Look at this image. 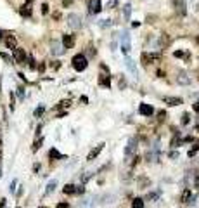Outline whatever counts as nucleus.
<instances>
[{
    "label": "nucleus",
    "mask_w": 199,
    "mask_h": 208,
    "mask_svg": "<svg viewBox=\"0 0 199 208\" xmlns=\"http://www.w3.org/2000/svg\"><path fill=\"white\" fill-rule=\"evenodd\" d=\"M16 108V97H14V92H10V111H14Z\"/></svg>",
    "instance_id": "nucleus-34"
},
{
    "label": "nucleus",
    "mask_w": 199,
    "mask_h": 208,
    "mask_svg": "<svg viewBox=\"0 0 199 208\" xmlns=\"http://www.w3.org/2000/svg\"><path fill=\"white\" fill-rule=\"evenodd\" d=\"M80 101H81V102H83V104H87V102H89V99H87V97H85V96H81V97H80Z\"/></svg>",
    "instance_id": "nucleus-47"
},
{
    "label": "nucleus",
    "mask_w": 199,
    "mask_h": 208,
    "mask_svg": "<svg viewBox=\"0 0 199 208\" xmlns=\"http://www.w3.org/2000/svg\"><path fill=\"white\" fill-rule=\"evenodd\" d=\"M173 56H175V57H187V59H189V54H185V52H182V50H175Z\"/></svg>",
    "instance_id": "nucleus-31"
},
{
    "label": "nucleus",
    "mask_w": 199,
    "mask_h": 208,
    "mask_svg": "<svg viewBox=\"0 0 199 208\" xmlns=\"http://www.w3.org/2000/svg\"><path fill=\"white\" fill-rule=\"evenodd\" d=\"M104 146H106V144H99V146H95V148H94V149H92V151L89 153V156H87V159H89V161H92V159H95V158H97V156L100 154V151L104 149Z\"/></svg>",
    "instance_id": "nucleus-13"
},
{
    "label": "nucleus",
    "mask_w": 199,
    "mask_h": 208,
    "mask_svg": "<svg viewBox=\"0 0 199 208\" xmlns=\"http://www.w3.org/2000/svg\"><path fill=\"white\" fill-rule=\"evenodd\" d=\"M52 68H54V69H59V68H61V62H59V61H54V64H52Z\"/></svg>",
    "instance_id": "nucleus-44"
},
{
    "label": "nucleus",
    "mask_w": 199,
    "mask_h": 208,
    "mask_svg": "<svg viewBox=\"0 0 199 208\" xmlns=\"http://www.w3.org/2000/svg\"><path fill=\"white\" fill-rule=\"evenodd\" d=\"M43 111H45V106H43V104H40L38 108L35 109V118H40V116L43 115Z\"/></svg>",
    "instance_id": "nucleus-29"
},
{
    "label": "nucleus",
    "mask_w": 199,
    "mask_h": 208,
    "mask_svg": "<svg viewBox=\"0 0 199 208\" xmlns=\"http://www.w3.org/2000/svg\"><path fill=\"white\" fill-rule=\"evenodd\" d=\"M16 184H18V182H16V180H12V182H10V193H14V191H16Z\"/></svg>",
    "instance_id": "nucleus-42"
},
{
    "label": "nucleus",
    "mask_w": 199,
    "mask_h": 208,
    "mask_svg": "<svg viewBox=\"0 0 199 208\" xmlns=\"http://www.w3.org/2000/svg\"><path fill=\"white\" fill-rule=\"evenodd\" d=\"M0 57H2L4 61H7V62H12V59H10V57L7 56V54H4V52H0Z\"/></svg>",
    "instance_id": "nucleus-36"
},
{
    "label": "nucleus",
    "mask_w": 199,
    "mask_h": 208,
    "mask_svg": "<svg viewBox=\"0 0 199 208\" xmlns=\"http://www.w3.org/2000/svg\"><path fill=\"white\" fill-rule=\"evenodd\" d=\"M42 144H43V139L40 137L38 140H35V144H33V148H31V149H33V151H38V149L42 148Z\"/></svg>",
    "instance_id": "nucleus-30"
},
{
    "label": "nucleus",
    "mask_w": 199,
    "mask_h": 208,
    "mask_svg": "<svg viewBox=\"0 0 199 208\" xmlns=\"http://www.w3.org/2000/svg\"><path fill=\"white\" fill-rule=\"evenodd\" d=\"M99 85H100V87H106V89H109V87H111L109 76H106V75H100V76H99Z\"/></svg>",
    "instance_id": "nucleus-20"
},
{
    "label": "nucleus",
    "mask_w": 199,
    "mask_h": 208,
    "mask_svg": "<svg viewBox=\"0 0 199 208\" xmlns=\"http://www.w3.org/2000/svg\"><path fill=\"white\" fill-rule=\"evenodd\" d=\"M4 40V33H2V30H0V42Z\"/></svg>",
    "instance_id": "nucleus-52"
},
{
    "label": "nucleus",
    "mask_w": 199,
    "mask_h": 208,
    "mask_svg": "<svg viewBox=\"0 0 199 208\" xmlns=\"http://www.w3.org/2000/svg\"><path fill=\"white\" fill-rule=\"evenodd\" d=\"M99 26H100V28H109V26H111V21L109 19H102L99 23Z\"/></svg>",
    "instance_id": "nucleus-33"
},
{
    "label": "nucleus",
    "mask_w": 199,
    "mask_h": 208,
    "mask_svg": "<svg viewBox=\"0 0 199 208\" xmlns=\"http://www.w3.org/2000/svg\"><path fill=\"white\" fill-rule=\"evenodd\" d=\"M68 24H70V28H73V30H80L81 28V18H80L78 14L71 12L70 16H68Z\"/></svg>",
    "instance_id": "nucleus-4"
},
{
    "label": "nucleus",
    "mask_w": 199,
    "mask_h": 208,
    "mask_svg": "<svg viewBox=\"0 0 199 208\" xmlns=\"http://www.w3.org/2000/svg\"><path fill=\"white\" fill-rule=\"evenodd\" d=\"M194 109H196V111H199V101L196 102V104H194Z\"/></svg>",
    "instance_id": "nucleus-51"
},
{
    "label": "nucleus",
    "mask_w": 199,
    "mask_h": 208,
    "mask_svg": "<svg viewBox=\"0 0 199 208\" xmlns=\"http://www.w3.org/2000/svg\"><path fill=\"white\" fill-rule=\"evenodd\" d=\"M90 14H99L100 10H102V2L100 0H90Z\"/></svg>",
    "instance_id": "nucleus-9"
},
{
    "label": "nucleus",
    "mask_w": 199,
    "mask_h": 208,
    "mask_svg": "<svg viewBox=\"0 0 199 208\" xmlns=\"http://www.w3.org/2000/svg\"><path fill=\"white\" fill-rule=\"evenodd\" d=\"M132 207L133 208H144V199L142 198H135L132 201Z\"/></svg>",
    "instance_id": "nucleus-26"
},
{
    "label": "nucleus",
    "mask_w": 199,
    "mask_h": 208,
    "mask_svg": "<svg viewBox=\"0 0 199 208\" xmlns=\"http://www.w3.org/2000/svg\"><path fill=\"white\" fill-rule=\"evenodd\" d=\"M75 193H78V194H83V193H85V189H83V186H78V187L75 189Z\"/></svg>",
    "instance_id": "nucleus-41"
},
{
    "label": "nucleus",
    "mask_w": 199,
    "mask_h": 208,
    "mask_svg": "<svg viewBox=\"0 0 199 208\" xmlns=\"http://www.w3.org/2000/svg\"><path fill=\"white\" fill-rule=\"evenodd\" d=\"M151 184V180L147 177H140L139 179V189H146Z\"/></svg>",
    "instance_id": "nucleus-25"
},
{
    "label": "nucleus",
    "mask_w": 199,
    "mask_h": 208,
    "mask_svg": "<svg viewBox=\"0 0 199 208\" xmlns=\"http://www.w3.org/2000/svg\"><path fill=\"white\" fill-rule=\"evenodd\" d=\"M45 68H47V66H45V62H40V64H38V71H40V73H43Z\"/></svg>",
    "instance_id": "nucleus-40"
},
{
    "label": "nucleus",
    "mask_w": 199,
    "mask_h": 208,
    "mask_svg": "<svg viewBox=\"0 0 199 208\" xmlns=\"http://www.w3.org/2000/svg\"><path fill=\"white\" fill-rule=\"evenodd\" d=\"M190 121V116H189V113H184L182 115V125H187Z\"/></svg>",
    "instance_id": "nucleus-32"
},
{
    "label": "nucleus",
    "mask_w": 199,
    "mask_h": 208,
    "mask_svg": "<svg viewBox=\"0 0 199 208\" xmlns=\"http://www.w3.org/2000/svg\"><path fill=\"white\" fill-rule=\"evenodd\" d=\"M0 159H2V148H0Z\"/></svg>",
    "instance_id": "nucleus-53"
},
{
    "label": "nucleus",
    "mask_w": 199,
    "mask_h": 208,
    "mask_svg": "<svg viewBox=\"0 0 199 208\" xmlns=\"http://www.w3.org/2000/svg\"><path fill=\"white\" fill-rule=\"evenodd\" d=\"M192 198V194H190L189 189H185L184 193H182V203H189V199Z\"/></svg>",
    "instance_id": "nucleus-27"
},
{
    "label": "nucleus",
    "mask_w": 199,
    "mask_h": 208,
    "mask_svg": "<svg viewBox=\"0 0 199 208\" xmlns=\"http://www.w3.org/2000/svg\"><path fill=\"white\" fill-rule=\"evenodd\" d=\"M71 62H73V68L76 69V71H83V69H87V66H89V61H87V57L83 54H76Z\"/></svg>",
    "instance_id": "nucleus-1"
},
{
    "label": "nucleus",
    "mask_w": 199,
    "mask_h": 208,
    "mask_svg": "<svg viewBox=\"0 0 199 208\" xmlns=\"http://www.w3.org/2000/svg\"><path fill=\"white\" fill-rule=\"evenodd\" d=\"M119 42H121V52L125 54V56H128V52H130V33L127 30L125 31H121V35H119Z\"/></svg>",
    "instance_id": "nucleus-2"
},
{
    "label": "nucleus",
    "mask_w": 199,
    "mask_h": 208,
    "mask_svg": "<svg viewBox=\"0 0 199 208\" xmlns=\"http://www.w3.org/2000/svg\"><path fill=\"white\" fill-rule=\"evenodd\" d=\"M40 208H43V207H40Z\"/></svg>",
    "instance_id": "nucleus-55"
},
{
    "label": "nucleus",
    "mask_w": 199,
    "mask_h": 208,
    "mask_svg": "<svg viewBox=\"0 0 199 208\" xmlns=\"http://www.w3.org/2000/svg\"><path fill=\"white\" fill-rule=\"evenodd\" d=\"M194 184H196V187L199 189V175H198V177H196V182H194Z\"/></svg>",
    "instance_id": "nucleus-50"
},
{
    "label": "nucleus",
    "mask_w": 199,
    "mask_h": 208,
    "mask_svg": "<svg viewBox=\"0 0 199 208\" xmlns=\"http://www.w3.org/2000/svg\"><path fill=\"white\" fill-rule=\"evenodd\" d=\"M139 113L142 115V116H151V115L154 113V109H152L151 104H140V106H139Z\"/></svg>",
    "instance_id": "nucleus-14"
},
{
    "label": "nucleus",
    "mask_w": 199,
    "mask_h": 208,
    "mask_svg": "<svg viewBox=\"0 0 199 208\" xmlns=\"http://www.w3.org/2000/svg\"><path fill=\"white\" fill-rule=\"evenodd\" d=\"M42 14H49V4H42Z\"/></svg>",
    "instance_id": "nucleus-35"
},
{
    "label": "nucleus",
    "mask_w": 199,
    "mask_h": 208,
    "mask_svg": "<svg viewBox=\"0 0 199 208\" xmlns=\"http://www.w3.org/2000/svg\"><path fill=\"white\" fill-rule=\"evenodd\" d=\"M66 106H70V101H61L57 104V108H66Z\"/></svg>",
    "instance_id": "nucleus-38"
},
{
    "label": "nucleus",
    "mask_w": 199,
    "mask_h": 208,
    "mask_svg": "<svg viewBox=\"0 0 199 208\" xmlns=\"http://www.w3.org/2000/svg\"><path fill=\"white\" fill-rule=\"evenodd\" d=\"M158 116H159V121H163V120H165V116H166V113H165V111H159Z\"/></svg>",
    "instance_id": "nucleus-43"
},
{
    "label": "nucleus",
    "mask_w": 199,
    "mask_h": 208,
    "mask_svg": "<svg viewBox=\"0 0 199 208\" xmlns=\"http://www.w3.org/2000/svg\"><path fill=\"white\" fill-rule=\"evenodd\" d=\"M163 102H166L168 106H180L182 99L180 97H163Z\"/></svg>",
    "instance_id": "nucleus-18"
},
{
    "label": "nucleus",
    "mask_w": 199,
    "mask_h": 208,
    "mask_svg": "<svg viewBox=\"0 0 199 208\" xmlns=\"http://www.w3.org/2000/svg\"><path fill=\"white\" fill-rule=\"evenodd\" d=\"M173 7H175V10L179 12L180 16H185V12H187V5H185V0H173Z\"/></svg>",
    "instance_id": "nucleus-7"
},
{
    "label": "nucleus",
    "mask_w": 199,
    "mask_h": 208,
    "mask_svg": "<svg viewBox=\"0 0 199 208\" xmlns=\"http://www.w3.org/2000/svg\"><path fill=\"white\" fill-rule=\"evenodd\" d=\"M198 149H199V146H198V144H196V146H194V148H192V149H190V151H189V156H194V154L198 153Z\"/></svg>",
    "instance_id": "nucleus-37"
},
{
    "label": "nucleus",
    "mask_w": 199,
    "mask_h": 208,
    "mask_svg": "<svg viewBox=\"0 0 199 208\" xmlns=\"http://www.w3.org/2000/svg\"><path fill=\"white\" fill-rule=\"evenodd\" d=\"M26 61H28V68L33 71V69H37V62H35V59H33V56H30V57H26Z\"/></svg>",
    "instance_id": "nucleus-28"
},
{
    "label": "nucleus",
    "mask_w": 199,
    "mask_h": 208,
    "mask_svg": "<svg viewBox=\"0 0 199 208\" xmlns=\"http://www.w3.org/2000/svg\"><path fill=\"white\" fill-rule=\"evenodd\" d=\"M4 42H5V47L10 49V50H14L16 47H18V40H16L14 35H7V37L4 38Z\"/></svg>",
    "instance_id": "nucleus-10"
},
{
    "label": "nucleus",
    "mask_w": 199,
    "mask_h": 208,
    "mask_svg": "<svg viewBox=\"0 0 199 208\" xmlns=\"http://www.w3.org/2000/svg\"><path fill=\"white\" fill-rule=\"evenodd\" d=\"M50 52H52L54 56H61V54L64 52V49H62V45H61L57 40H52V42H50Z\"/></svg>",
    "instance_id": "nucleus-8"
},
{
    "label": "nucleus",
    "mask_w": 199,
    "mask_h": 208,
    "mask_svg": "<svg viewBox=\"0 0 199 208\" xmlns=\"http://www.w3.org/2000/svg\"><path fill=\"white\" fill-rule=\"evenodd\" d=\"M19 12L23 18H31V2H26L24 5H21Z\"/></svg>",
    "instance_id": "nucleus-16"
},
{
    "label": "nucleus",
    "mask_w": 199,
    "mask_h": 208,
    "mask_svg": "<svg viewBox=\"0 0 199 208\" xmlns=\"http://www.w3.org/2000/svg\"><path fill=\"white\" fill-rule=\"evenodd\" d=\"M125 64H127V68H128V71H130V73H132V75H133V76L137 78V76H139V73H137V68H135L133 61L130 59V57H127V59H125Z\"/></svg>",
    "instance_id": "nucleus-17"
},
{
    "label": "nucleus",
    "mask_w": 199,
    "mask_h": 208,
    "mask_svg": "<svg viewBox=\"0 0 199 208\" xmlns=\"http://www.w3.org/2000/svg\"><path fill=\"white\" fill-rule=\"evenodd\" d=\"M0 148H2V140H0Z\"/></svg>",
    "instance_id": "nucleus-54"
},
{
    "label": "nucleus",
    "mask_w": 199,
    "mask_h": 208,
    "mask_svg": "<svg viewBox=\"0 0 199 208\" xmlns=\"http://www.w3.org/2000/svg\"><path fill=\"white\" fill-rule=\"evenodd\" d=\"M177 83H179V85H189L190 80H189V76H187L184 71H180L179 76H177Z\"/></svg>",
    "instance_id": "nucleus-19"
},
{
    "label": "nucleus",
    "mask_w": 199,
    "mask_h": 208,
    "mask_svg": "<svg viewBox=\"0 0 199 208\" xmlns=\"http://www.w3.org/2000/svg\"><path fill=\"white\" fill-rule=\"evenodd\" d=\"M130 14H132V5H130V4L123 5V18L127 21H130Z\"/></svg>",
    "instance_id": "nucleus-23"
},
{
    "label": "nucleus",
    "mask_w": 199,
    "mask_h": 208,
    "mask_svg": "<svg viewBox=\"0 0 199 208\" xmlns=\"http://www.w3.org/2000/svg\"><path fill=\"white\" fill-rule=\"evenodd\" d=\"M49 158H50V159H62L64 156H62V154H61V153H59V151H57L56 148H52V149L49 151Z\"/></svg>",
    "instance_id": "nucleus-21"
},
{
    "label": "nucleus",
    "mask_w": 199,
    "mask_h": 208,
    "mask_svg": "<svg viewBox=\"0 0 199 208\" xmlns=\"http://www.w3.org/2000/svg\"><path fill=\"white\" fill-rule=\"evenodd\" d=\"M57 208H70V205H68V203H59Z\"/></svg>",
    "instance_id": "nucleus-46"
},
{
    "label": "nucleus",
    "mask_w": 199,
    "mask_h": 208,
    "mask_svg": "<svg viewBox=\"0 0 199 208\" xmlns=\"http://www.w3.org/2000/svg\"><path fill=\"white\" fill-rule=\"evenodd\" d=\"M18 96H19V99H24V89H23V87L18 89Z\"/></svg>",
    "instance_id": "nucleus-39"
},
{
    "label": "nucleus",
    "mask_w": 199,
    "mask_h": 208,
    "mask_svg": "<svg viewBox=\"0 0 199 208\" xmlns=\"http://www.w3.org/2000/svg\"><path fill=\"white\" fill-rule=\"evenodd\" d=\"M62 47H64V50L73 49V47H75V35L64 33V35H62Z\"/></svg>",
    "instance_id": "nucleus-5"
},
{
    "label": "nucleus",
    "mask_w": 199,
    "mask_h": 208,
    "mask_svg": "<svg viewBox=\"0 0 199 208\" xmlns=\"http://www.w3.org/2000/svg\"><path fill=\"white\" fill-rule=\"evenodd\" d=\"M62 4H64V5L68 7V5H70V4H71V0H62Z\"/></svg>",
    "instance_id": "nucleus-49"
},
{
    "label": "nucleus",
    "mask_w": 199,
    "mask_h": 208,
    "mask_svg": "<svg viewBox=\"0 0 199 208\" xmlns=\"http://www.w3.org/2000/svg\"><path fill=\"white\" fill-rule=\"evenodd\" d=\"M75 189H76V186H73V184H66V186L62 187V193H64V194H75Z\"/></svg>",
    "instance_id": "nucleus-24"
},
{
    "label": "nucleus",
    "mask_w": 199,
    "mask_h": 208,
    "mask_svg": "<svg viewBox=\"0 0 199 208\" xmlns=\"http://www.w3.org/2000/svg\"><path fill=\"white\" fill-rule=\"evenodd\" d=\"M99 199H100V205H113L116 201V194H104Z\"/></svg>",
    "instance_id": "nucleus-15"
},
{
    "label": "nucleus",
    "mask_w": 199,
    "mask_h": 208,
    "mask_svg": "<svg viewBox=\"0 0 199 208\" xmlns=\"http://www.w3.org/2000/svg\"><path fill=\"white\" fill-rule=\"evenodd\" d=\"M161 59V54L159 52H152V54H142V57H140V61H142V64L147 68L149 64H152V62H156V61H159Z\"/></svg>",
    "instance_id": "nucleus-3"
},
{
    "label": "nucleus",
    "mask_w": 199,
    "mask_h": 208,
    "mask_svg": "<svg viewBox=\"0 0 199 208\" xmlns=\"http://www.w3.org/2000/svg\"><path fill=\"white\" fill-rule=\"evenodd\" d=\"M156 76H159V78H163V76H165V71H161V69H158V71H156Z\"/></svg>",
    "instance_id": "nucleus-45"
},
{
    "label": "nucleus",
    "mask_w": 199,
    "mask_h": 208,
    "mask_svg": "<svg viewBox=\"0 0 199 208\" xmlns=\"http://www.w3.org/2000/svg\"><path fill=\"white\" fill-rule=\"evenodd\" d=\"M177 156H179V153H177V151H175V153H173V151L170 153V158H177Z\"/></svg>",
    "instance_id": "nucleus-48"
},
{
    "label": "nucleus",
    "mask_w": 199,
    "mask_h": 208,
    "mask_svg": "<svg viewBox=\"0 0 199 208\" xmlns=\"http://www.w3.org/2000/svg\"><path fill=\"white\" fill-rule=\"evenodd\" d=\"M14 61L19 62V64L26 62V52H24V49H21V47H16L14 49Z\"/></svg>",
    "instance_id": "nucleus-6"
},
{
    "label": "nucleus",
    "mask_w": 199,
    "mask_h": 208,
    "mask_svg": "<svg viewBox=\"0 0 199 208\" xmlns=\"http://www.w3.org/2000/svg\"><path fill=\"white\" fill-rule=\"evenodd\" d=\"M56 187H57V180L56 179H52L49 184H47V189H45V194H50V193H54L56 191Z\"/></svg>",
    "instance_id": "nucleus-22"
},
{
    "label": "nucleus",
    "mask_w": 199,
    "mask_h": 208,
    "mask_svg": "<svg viewBox=\"0 0 199 208\" xmlns=\"http://www.w3.org/2000/svg\"><path fill=\"white\" fill-rule=\"evenodd\" d=\"M170 45H171V38H170V35L161 33V35H159V47H161V49H166V47H170Z\"/></svg>",
    "instance_id": "nucleus-12"
},
{
    "label": "nucleus",
    "mask_w": 199,
    "mask_h": 208,
    "mask_svg": "<svg viewBox=\"0 0 199 208\" xmlns=\"http://www.w3.org/2000/svg\"><path fill=\"white\" fill-rule=\"evenodd\" d=\"M135 148H137V140H135V139H128V144H127V148H125V156L130 158L132 153L135 151Z\"/></svg>",
    "instance_id": "nucleus-11"
}]
</instances>
